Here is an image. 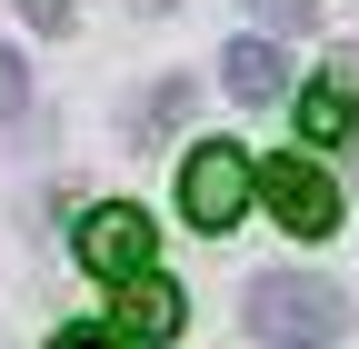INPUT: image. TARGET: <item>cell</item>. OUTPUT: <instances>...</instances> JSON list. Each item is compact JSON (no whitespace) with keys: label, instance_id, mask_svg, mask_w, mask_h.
Returning <instances> with one entry per match:
<instances>
[{"label":"cell","instance_id":"cell-10","mask_svg":"<svg viewBox=\"0 0 359 349\" xmlns=\"http://www.w3.org/2000/svg\"><path fill=\"white\" fill-rule=\"evenodd\" d=\"M20 100H30V80H20V50H0V120H20Z\"/></svg>","mask_w":359,"mask_h":349},{"label":"cell","instance_id":"cell-12","mask_svg":"<svg viewBox=\"0 0 359 349\" xmlns=\"http://www.w3.org/2000/svg\"><path fill=\"white\" fill-rule=\"evenodd\" d=\"M50 349H120V339H110V329H60Z\"/></svg>","mask_w":359,"mask_h":349},{"label":"cell","instance_id":"cell-7","mask_svg":"<svg viewBox=\"0 0 359 349\" xmlns=\"http://www.w3.org/2000/svg\"><path fill=\"white\" fill-rule=\"evenodd\" d=\"M349 130H359V100L339 90V70H330V80H309V90H299V140H320V150H339Z\"/></svg>","mask_w":359,"mask_h":349},{"label":"cell","instance_id":"cell-8","mask_svg":"<svg viewBox=\"0 0 359 349\" xmlns=\"http://www.w3.org/2000/svg\"><path fill=\"white\" fill-rule=\"evenodd\" d=\"M190 100H200L190 80H150V100H140V120H130V140H140V150L170 140V120H190Z\"/></svg>","mask_w":359,"mask_h":349},{"label":"cell","instance_id":"cell-6","mask_svg":"<svg viewBox=\"0 0 359 349\" xmlns=\"http://www.w3.org/2000/svg\"><path fill=\"white\" fill-rule=\"evenodd\" d=\"M180 320H190V310H180V289H170V280H150V270H140V280H120V320H110L120 339H180Z\"/></svg>","mask_w":359,"mask_h":349},{"label":"cell","instance_id":"cell-9","mask_svg":"<svg viewBox=\"0 0 359 349\" xmlns=\"http://www.w3.org/2000/svg\"><path fill=\"white\" fill-rule=\"evenodd\" d=\"M250 20H269V30H309V11H320V0H240Z\"/></svg>","mask_w":359,"mask_h":349},{"label":"cell","instance_id":"cell-11","mask_svg":"<svg viewBox=\"0 0 359 349\" xmlns=\"http://www.w3.org/2000/svg\"><path fill=\"white\" fill-rule=\"evenodd\" d=\"M70 11H80V0H20V20H30V30H70Z\"/></svg>","mask_w":359,"mask_h":349},{"label":"cell","instance_id":"cell-2","mask_svg":"<svg viewBox=\"0 0 359 349\" xmlns=\"http://www.w3.org/2000/svg\"><path fill=\"white\" fill-rule=\"evenodd\" d=\"M250 190H259V160L240 140H200L180 160V210H190V230H230L250 210Z\"/></svg>","mask_w":359,"mask_h":349},{"label":"cell","instance_id":"cell-3","mask_svg":"<svg viewBox=\"0 0 359 349\" xmlns=\"http://www.w3.org/2000/svg\"><path fill=\"white\" fill-rule=\"evenodd\" d=\"M70 249H80L100 280H140V270H150V210H130V200H100V210H80Z\"/></svg>","mask_w":359,"mask_h":349},{"label":"cell","instance_id":"cell-1","mask_svg":"<svg viewBox=\"0 0 359 349\" xmlns=\"http://www.w3.org/2000/svg\"><path fill=\"white\" fill-rule=\"evenodd\" d=\"M240 320H250L269 349H330V339L349 329V289H339V280H309V270H269V280H250Z\"/></svg>","mask_w":359,"mask_h":349},{"label":"cell","instance_id":"cell-5","mask_svg":"<svg viewBox=\"0 0 359 349\" xmlns=\"http://www.w3.org/2000/svg\"><path fill=\"white\" fill-rule=\"evenodd\" d=\"M219 80H230V100H250V110H259V100H280V90H290V50L250 30V40H230V60H219Z\"/></svg>","mask_w":359,"mask_h":349},{"label":"cell","instance_id":"cell-4","mask_svg":"<svg viewBox=\"0 0 359 349\" xmlns=\"http://www.w3.org/2000/svg\"><path fill=\"white\" fill-rule=\"evenodd\" d=\"M259 200L280 210V230H299V240H330L339 230V180L309 170V160H259Z\"/></svg>","mask_w":359,"mask_h":349}]
</instances>
